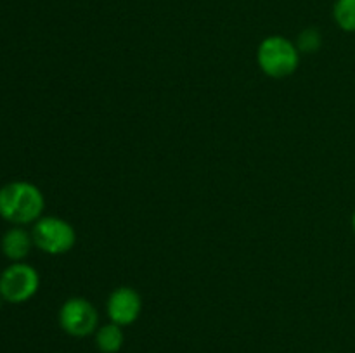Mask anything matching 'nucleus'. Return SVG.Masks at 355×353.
Returning a JSON list of instances; mask_svg holds the SVG:
<instances>
[{"label":"nucleus","instance_id":"obj_5","mask_svg":"<svg viewBox=\"0 0 355 353\" xmlns=\"http://www.w3.org/2000/svg\"><path fill=\"white\" fill-rule=\"evenodd\" d=\"M99 315L96 307L85 298H69L59 308V325L73 338H87L96 334Z\"/></svg>","mask_w":355,"mask_h":353},{"label":"nucleus","instance_id":"obj_11","mask_svg":"<svg viewBox=\"0 0 355 353\" xmlns=\"http://www.w3.org/2000/svg\"><path fill=\"white\" fill-rule=\"evenodd\" d=\"M352 228H354V232H355V211H354V215H352Z\"/></svg>","mask_w":355,"mask_h":353},{"label":"nucleus","instance_id":"obj_4","mask_svg":"<svg viewBox=\"0 0 355 353\" xmlns=\"http://www.w3.org/2000/svg\"><path fill=\"white\" fill-rule=\"evenodd\" d=\"M35 248L47 255H64L76 242V232L69 221L59 217L38 218L31 228Z\"/></svg>","mask_w":355,"mask_h":353},{"label":"nucleus","instance_id":"obj_10","mask_svg":"<svg viewBox=\"0 0 355 353\" xmlns=\"http://www.w3.org/2000/svg\"><path fill=\"white\" fill-rule=\"evenodd\" d=\"M322 44L321 33L314 28H309V30H304L300 35H298L297 47L300 52H305V54H312V52L319 51Z\"/></svg>","mask_w":355,"mask_h":353},{"label":"nucleus","instance_id":"obj_3","mask_svg":"<svg viewBox=\"0 0 355 353\" xmlns=\"http://www.w3.org/2000/svg\"><path fill=\"white\" fill-rule=\"evenodd\" d=\"M38 287L40 275L26 262H12L0 273V296L7 303H26L38 293Z\"/></svg>","mask_w":355,"mask_h":353},{"label":"nucleus","instance_id":"obj_9","mask_svg":"<svg viewBox=\"0 0 355 353\" xmlns=\"http://www.w3.org/2000/svg\"><path fill=\"white\" fill-rule=\"evenodd\" d=\"M333 16L343 31L355 33V0H336Z\"/></svg>","mask_w":355,"mask_h":353},{"label":"nucleus","instance_id":"obj_7","mask_svg":"<svg viewBox=\"0 0 355 353\" xmlns=\"http://www.w3.org/2000/svg\"><path fill=\"white\" fill-rule=\"evenodd\" d=\"M35 246L33 235L23 228L21 225H12L0 239V249L7 260L12 262H23L30 255L31 248Z\"/></svg>","mask_w":355,"mask_h":353},{"label":"nucleus","instance_id":"obj_2","mask_svg":"<svg viewBox=\"0 0 355 353\" xmlns=\"http://www.w3.org/2000/svg\"><path fill=\"white\" fill-rule=\"evenodd\" d=\"M257 62L260 69L270 78H286L297 71L300 64V51L297 44L281 35L263 38L257 51Z\"/></svg>","mask_w":355,"mask_h":353},{"label":"nucleus","instance_id":"obj_1","mask_svg":"<svg viewBox=\"0 0 355 353\" xmlns=\"http://www.w3.org/2000/svg\"><path fill=\"white\" fill-rule=\"evenodd\" d=\"M45 197L35 183L14 180L0 187V217L12 225L35 224L44 217Z\"/></svg>","mask_w":355,"mask_h":353},{"label":"nucleus","instance_id":"obj_12","mask_svg":"<svg viewBox=\"0 0 355 353\" xmlns=\"http://www.w3.org/2000/svg\"><path fill=\"white\" fill-rule=\"evenodd\" d=\"M2 301H3V300H2V296H0V305H2Z\"/></svg>","mask_w":355,"mask_h":353},{"label":"nucleus","instance_id":"obj_6","mask_svg":"<svg viewBox=\"0 0 355 353\" xmlns=\"http://www.w3.org/2000/svg\"><path fill=\"white\" fill-rule=\"evenodd\" d=\"M106 310L107 317H110V320L114 322V324L121 325V327L132 325L137 320L139 315H141V294L128 286L116 287V289L110 294V298H107Z\"/></svg>","mask_w":355,"mask_h":353},{"label":"nucleus","instance_id":"obj_8","mask_svg":"<svg viewBox=\"0 0 355 353\" xmlns=\"http://www.w3.org/2000/svg\"><path fill=\"white\" fill-rule=\"evenodd\" d=\"M125 343L123 327L114 322L101 325L96 331V345L101 353H118Z\"/></svg>","mask_w":355,"mask_h":353}]
</instances>
